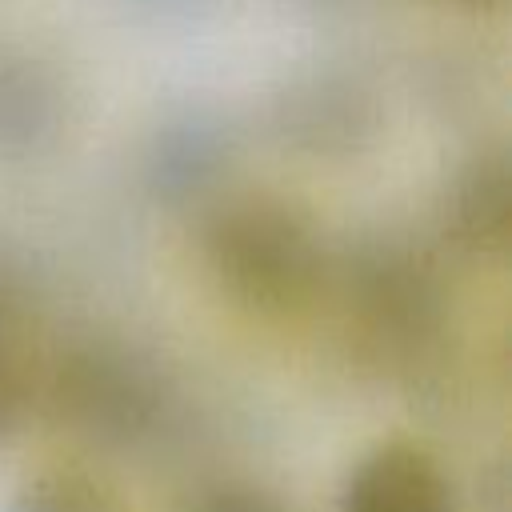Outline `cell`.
<instances>
[{
	"label": "cell",
	"mask_w": 512,
	"mask_h": 512,
	"mask_svg": "<svg viewBox=\"0 0 512 512\" xmlns=\"http://www.w3.org/2000/svg\"><path fill=\"white\" fill-rule=\"evenodd\" d=\"M464 4H488V0H464Z\"/></svg>",
	"instance_id": "obj_12"
},
{
	"label": "cell",
	"mask_w": 512,
	"mask_h": 512,
	"mask_svg": "<svg viewBox=\"0 0 512 512\" xmlns=\"http://www.w3.org/2000/svg\"><path fill=\"white\" fill-rule=\"evenodd\" d=\"M132 4H140V8H160V12H168V8H184V4H192V0H132Z\"/></svg>",
	"instance_id": "obj_11"
},
{
	"label": "cell",
	"mask_w": 512,
	"mask_h": 512,
	"mask_svg": "<svg viewBox=\"0 0 512 512\" xmlns=\"http://www.w3.org/2000/svg\"><path fill=\"white\" fill-rule=\"evenodd\" d=\"M204 260L216 284L252 312H288L320 280L324 248L312 216L284 196L224 200L204 224Z\"/></svg>",
	"instance_id": "obj_1"
},
{
	"label": "cell",
	"mask_w": 512,
	"mask_h": 512,
	"mask_svg": "<svg viewBox=\"0 0 512 512\" xmlns=\"http://www.w3.org/2000/svg\"><path fill=\"white\" fill-rule=\"evenodd\" d=\"M232 160V132L208 112H188L168 120L144 156V184L164 204L200 200L224 176Z\"/></svg>",
	"instance_id": "obj_3"
},
{
	"label": "cell",
	"mask_w": 512,
	"mask_h": 512,
	"mask_svg": "<svg viewBox=\"0 0 512 512\" xmlns=\"http://www.w3.org/2000/svg\"><path fill=\"white\" fill-rule=\"evenodd\" d=\"M28 404H32V392H28L24 360L0 336V448L20 436V428L28 420Z\"/></svg>",
	"instance_id": "obj_10"
},
{
	"label": "cell",
	"mask_w": 512,
	"mask_h": 512,
	"mask_svg": "<svg viewBox=\"0 0 512 512\" xmlns=\"http://www.w3.org/2000/svg\"><path fill=\"white\" fill-rule=\"evenodd\" d=\"M56 412L96 444L132 448L164 424L168 388L132 348L88 344L56 372Z\"/></svg>",
	"instance_id": "obj_2"
},
{
	"label": "cell",
	"mask_w": 512,
	"mask_h": 512,
	"mask_svg": "<svg viewBox=\"0 0 512 512\" xmlns=\"http://www.w3.org/2000/svg\"><path fill=\"white\" fill-rule=\"evenodd\" d=\"M508 164L504 156L472 160L448 200V220L472 252H504L508 244Z\"/></svg>",
	"instance_id": "obj_7"
},
{
	"label": "cell",
	"mask_w": 512,
	"mask_h": 512,
	"mask_svg": "<svg viewBox=\"0 0 512 512\" xmlns=\"http://www.w3.org/2000/svg\"><path fill=\"white\" fill-rule=\"evenodd\" d=\"M4 512H124L108 484L88 472L56 468L24 480Z\"/></svg>",
	"instance_id": "obj_8"
},
{
	"label": "cell",
	"mask_w": 512,
	"mask_h": 512,
	"mask_svg": "<svg viewBox=\"0 0 512 512\" xmlns=\"http://www.w3.org/2000/svg\"><path fill=\"white\" fill-rule=\"evenodd\" d=\"M64 124V84L56 68L28 52L0 44V160H28L56 140Z\"/></svg>",
	"instance_id": "obj_5"
},
{
	"label": "cell",
	"mask_w": 512,
	"mask_h": 512,
	"mask_svg": "<svg viewBox=\"0 0 512 512\" xmlns=\"http://www.w3.org/2000/svg\"><path fill=\"white\" fill-rule=\"evenodd\" d=\"M180 512H292L276 492L248 480H216L184 500Z\"/></svg>",
	"instance_id": "obj_9"
},
{
	"label": "cell",
	"mask_w": 512,
	"mask_h": 512,
	"mask_svg": "<svg viewBox=\"0 0 512 512\" xmlns=\"http://www.w3.org/2000/svg\"><path fill=\"white\" fill-rule=\"evenodd\" d=\"M280 136L308 152H352L376 128L372 100L360 84L344 76H312L292 84L276 108Z\"/></svg>",
	"instance_id": "obj_6"
},
{
	"label": "cell",
	"mask_w": 512,
	"mask_h": 512,
	"mask_svg": "<svg viewBox=\"0 0 512 512\" xmlns=\"http://www.w3.org/2000/svg\"><path fill=\"white\" fill-rule=\"evenodd\" d=\"M336 512H456V496L428 452L384 444L348 472Z\"/></svg>",
	"instance_id": "obj_4"
}]
</instances>
